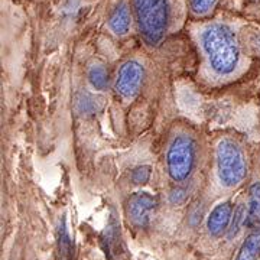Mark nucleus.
<instances>
[{"label": "nucleus", "mask_w": 260, "mask_h": 260, "mask_svg": "<svg viewBox=\"0 0 260 260\" xmlns=\"http://www.w3.org/2000/svg\"><path fill=\"white\" fill-rule=\"evenodd\" d=\"M201 45L210 68L217 75L233 74L240 62V44L230 26L213 23L201 34Z\"/></svg>", "instance_id": "f257e3e1"}, {"label": "nucleus", "mask_w": 260, "mask_h": 260, "mask_svg": "<svg viewBox=\"0 0 260 260\" xmlns=\"http://www.w3.org/2000/svg\"><path fill=\"white\" fill-rule=\"evenodd\" d=\"M140 37L149 47H158L169 25L168 0H133Z\"/></svg>", "instance_id": "f03ea898"}, {"label": "nucleus", "mask_w": 260, "mask_h": 260, "mask_svg": "<svg viewBox=\"0 0 260 260\" xmlns=\"http://www.w3.org/2000/svg\"><path fill=\"white\" fill-rule=\"evenodd\" d=\"M215 159H217V175L225 188L237 186L242 182L247 167L243 150L232 140H221L215 150Z\"/></svg>", "instance_id": "7ed1b4c3"}, {"label": "nucleus", "mask_w": 260, "mask_h": 260, "mask_svg": "<svg viewBox=\"0 0 260 260\" xmlns=\"http://www.w3.org/2000/svg\"><path fill=\"white\" fill-rule=\"evenodd\" d=\"M197 160V145L191 136L179 135L171 142L167 152L168 174L172 181L184 182L191 177Z\"/></svg>", "instance_id": "20e7f679"}, {"label": "nucleus", "mask_w": 260, "mask_h": 260, "mask_svg": "<svg viewBox=\"0 0 260 260\" xmlns=\"http://www.w3.org/2000/svg\"><path fill=\"white\" fill-rule=\"evenodd\" d=\"M145 78V70L138 61H127L121 65L116 80V93L123 99H133L139 93Z\"/></svg>", "instance_id": "39448f33"}, {"label": "nucleus", "mask_w": 260, "mask_h": 260, "mask_svg": "<svg viewBox=\"0 0 260 260\" xmlns=\"http://www.w3.org/2000/svg\"><path fill=\"white\" fill-rule=\"evenodd\" d=\"M156 210V200L148 192H136L127 201L129 220L138 227H146Z\"/></svg>", "instance_id": "423d86ee"}, {"label": "nucleus", "mask_w": 260, "mask_h": 260, "mask_svg": "<svg viewBox=\"0 0 260 260\" xmlns=\"http://www.w3.org/2000/svg\"><path fill=\"white\" fill-rule=\"evenodd\" d=\"M233 205L230 203H221L214 208L210 217H208V221H207V229L211 236H221L225 232H229V227L232 223L233 217Z\"/></svg>", "instance_id": "0eeeda50"}, {"label": "nucleus", "mask_w": 260, "mask_h": 260, "mask_svg": "<svg viewBox=\"0 0 260 260\" xmlns=\"http://www.w3.org/2000/svg\"><path fill=\"white\" fill-rule=\"evenodd\" d=\"M109 26L116 35H126L130 29V13L126 3H120L110 16Z\"/></svg>", "instance_id": "6e6552de"}, {"label": "nucleus", "mask_w": 260, "mask_h": 260, "mask_svg": "<svg viewBox=\"0 0 260 260\" xmlns=\"http://www.w3.org/2000/svg\"><path fill=\"white\" fill-rule=\"evenodd\" d=\"M103 107V100L100 97H95L94 94L81 91L75 95V109L80 114L91 116L100 112Z\"/></svg>", "instance_id": "1a4fd4ad"}, {"label": "nucleus", "mask_w": 260, "mask_h": 260, "mask_svg": "<svg viewBox=\"0 0 260 260\" xmlns=\"http://www.w3.org/2000/svg\"><path fill=\"white\" fill-rule=\"evenodd\" d=\"M260 256V229L247 236L243 242L240 250L236 256V260H257Z\"/></svg>", "instance_id": "9d476101"}, {"label": "nucleus", "mask_w": 260, "mask_h": 260, "mask_svg": "<svg viewBox=\"0 0 260 260\" xmlns=\"http://www.w3.org/2000/svg\"><path fill=\"white\" fill-rule=\"evenodd\" d=\"M246 225L250 227V229L260 225V182H254L250 186Z\"/></svg>", "instance_id": "9b49d317"}, {"label": "nucleus", "mask_w": 260, "mask_h": 260, "mask_svg": "<svg viewBox=\"0 0 260 260\" xmlns=\"http://www.w3.org/2000/svg\"><path fill=\"white\" fill-rule=\"evenodd\" d=\"M56 236H58V250L61 254V259L71 260V257H73V240H71L70 233L67 230L64 218L59 221Z\"/></svg>", "instance_id": "f8f14e48"}, {"label": "nucleus", "mask_w": 260, "mask_h": 260, "mask_svg": "<svg viewBox=\"0 0 260 260\" xmlns=\"http://www.w3.org/2000/svg\"><path fill=\"white\" fill-rule=\"evenodd\" d=\"M88 81L95 90L103 91L109 85V73L104 65H93L88 70Z\"/></svg>", "instance_id": "ddd939ff"}, {"label": "nucleus", "mask_w": 260, "mask_h": 260, "mask_svg": "<svg viewBox=\"0 0 260 260\" xmlns=\"http://www.w3.org/2000/svg\"><path fill=\"white\" fill-rule=\"evenodd\" d=\"M246 208L244 205L240 204L237 205V208L233 211V217H232V223H230V227H229V239H233L237 236V233L240 232V227L243 224H246Z\"/></svg>", "instance_id": "4468645a"}, {"label": "nucleus", "mask_w": 260, "mask_h": 260, "mask_svg": "<svg viewBox=\"0 0 260 260\" xmlns=\"http://www.w3.org/2000/svg\"><path fill=\"white\" fill-rule=\"evenodd\" d=\"M217 0H189V8L195 15H207L210 10H213Z\"/></svg>", "instance_id": "2eb2a0df"}, {"label": "nucleus", "mask_w": 260, "mask_h": 260, "mask_svg": "<svg viewBox=\"0 0 260 260\" xmlns=\"http://www.w3.org/2000/svg\"><path fill=\"white\" fill-rule=\"evenodd\" d=\"M150 175H152V168L149 165H142V167H138L133 169L132 172V181L138 185H143L146 184L149 179H150Z\"/></svg>", "instance_id": "dca6fc26"}, {"label": "nucleus", "mask_w": 260, "mask_h": 260, "mask_svg": "<svg viewBox=\"0 0 260 260\" xmlns=\"http://www.w3.org/2000/svg\"><path fill=\"white\" fill-rule=\"evenodd\" d=\"M169 198H171V203H172V204H177V205L182 204L186 198V189L177 186V188H174V189L171 191Z\"/></svg>", "instance_id": "f3484780"}, {"label": "nucleus", "mask_w": 260, "mask_h": 260, "mask_svg": "<svg viewBox=\"0 0 260 260\" xmlns=\"http://www.w3.org/2000/svg\"><path fill=\"white\" fill-rule=\"evenodd\" d=\"M254 45H256V48L260 51V34H257V35L254 37Z\"/></svg>", "instance_id": "a211bd4d"}]
</instances>
